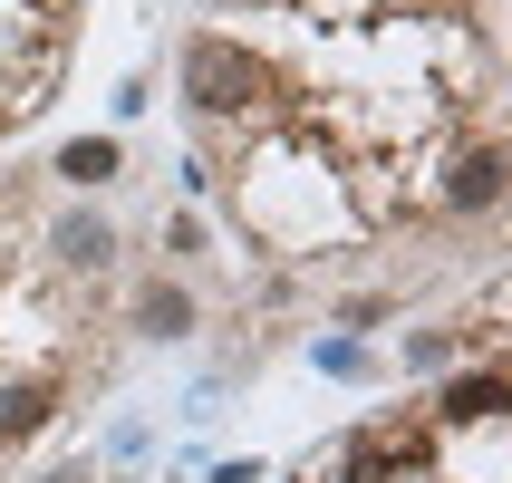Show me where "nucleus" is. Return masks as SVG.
<instances>
[{"label": "nucleus", "mask_w": 512, "mask_h": 483, "mask_svg": "<svg viewBox=\"0 0 512 483\" xmlns=\"http://www.w3.org/2000/svg\"><path fill=\"white\" fill-rule=\"evenodd\" d=\"M184 290H145V329H155V339H174V329H184Z\"/></svg>", "instance_id": "423d86ee"}, {"label": "nucleus", "mask_w": 512, "mask_h": 483, "mask_svg": "<svg viewBox=\"0 0 512 483\" xmlns=\"http://www.w3.org/2000/svg\"><path fill=\"white\" fill-rule=\"evenodd\" d=\"M493 406H503V377H474V387H455V397H445V416H493Z\"/></svg>", "instance_id": "39448f33"}, {"label": "nucleus", "mask_w": 512, "mask_h": 483, "mask_svg": "<svg viewBox=\"0 0 512 483\" xmlns=\"http://www.w3.org/2000/svg\"><path fill=\"white\" fill-rule=\"evenodd\" d=\"M184 87H194V107H203V116H232V107H252L261 68L232 49V39H194V49H184Z\"/></svg>", "instance_id": "f257e3e1"}, {"label": "nucleus", "mask_w": 512, "mask_h": 483, "mask_svg": "<svg viewBox=\"0 0 512 483\" xmlns=\"http://www.w3.org/2000/svg\"><path fill=\"white\" fill-rule=\"evenodd\" d=\"M58 174H78V184H107V174H116V145H107V136L68 145V155H58Z\"/></svg>", "instance_id": "20e7f679"}, {"label": "nucleus", "mask_w": 512, "mask_h": 483, "mask_svg": "<svg viewBox=\"0 0 512 483\" xmlns=\"http://www.w3.org/2000/svg\"><path fill=\"white\" fill-rule=\"evenodd\" d=\"M39 416H49V387H0V445H20Z\"/></svg>", "instance_id": "7ed1b4c3"}, {"label": "nucleus", "mask_w": 512, "mask_h": 483, "mask_svg": "<svg viewBox=\"0 0 512 483\" xmlns=\"http://www.w3.org/2000/svg\"><path fill=\"white\" fill-rule=\"evenodd\" d=\"M68 261L97 271V261H107V223H68Z\"/></svg>", "instance_id": "0eeeda50"}, {"label": "nucleus", "mask_w": 512, "mask_h": 483, "mask_svg": "<svg viewBox=\"0 0 512 483\" xmlns=\"http://www.w3.org/2000/svg\"><path fill=\"white\" fill-rule=\"evenodd\" d=\"M493 194H503V155H493V145H474V155L445 165V203H455V213H484Z\"/></svg>", "instance_id": "f03ea898"}]
</instances>
